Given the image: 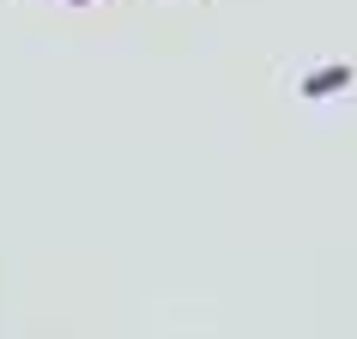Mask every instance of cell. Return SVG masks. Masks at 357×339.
Returning <instances> with one entry per match:
<instances>
[{"label": "cell", "instance_id": "obj_1", "mask_svg": "<svg viewBox=\"0 0 357 339\" xmlns=\"http://www.w3.org/2000/svg\"><path fill=\"white\" fill-rule=\"evenodd\" d=\"M357 85V67L351 61H327V67H315V73H303L297 91L309 97V103H321V97H339V91H351Z\"/></svg>", "mask_w": 357, "mask_h": 339}, {"label": "cell", "instance_id": "obj_2", "mask_svg": "<svg viewBox=\"0 0 357 339\" xmlns=\"http://www.w3.org/2000/svg\"><path fill=\"white\" fill-rule=\"evenodd\" d=\"M67 6H91V0H67Z\"/></svg>", "mask_w": 357, "mask_h": 339}]
</instances>
